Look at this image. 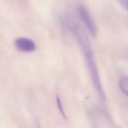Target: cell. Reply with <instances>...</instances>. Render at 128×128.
<instances>
[{
    "label": "cell",
    "mask_w": 128,
    "mask_h": 128,
    "mask_svg": "<svg viewBox=\"0 0 128 128\" xmlns=\"http://www.w3.org/2000/svg\"><path fill=\"white\" fill-rule=\"evenodd\" d=\"M75 34L77 37V39L82 48V52L84 54V58L86 59V62L87 64L88 71L92 78V80L93 82L94 88L98 94L100 98L103 101H106V95L104 91V88L101 85L100 82V78L99 76L98 67L95 62V59L94 57L93 51L92 49V46L90 45V42L88 40L87 36H86L83 30L80 28L79 26H75L74 27Z\"/></svg>",
    "instance_id": "6da1fadb"
},
{
    "label": "cell",
    "mask_w": 128,
    "mask_h": 128,
    "mask_svg": "<svg viewBox=\"0 0 128 128\" xmlns=\"http://www.w3.org/2000/svg\"><path fill=\"white\" fill-rule=\"evenodd\" d=\"M56 104H57V106H58V108L62 114V116L64 117V119H67L66 118V114H65V112L64 110V108H63V106H62V100L59 98V96H56Z\"/></svg>",
    "instance_id": "5b68a950"
},
{
    "label": "cell",
    "mask_w": 128,
    "mask_h": 128,
    "mask_svg": "<svg viewBox=\"0 0 128 128\" xmlns=\"http://www.w3.org/2000/svg\"><path fill=\"white\" fill-rule=\"evenodd\" d=\"M77 10H78V14H79L82 21L83 22L85 26L87 27L88 32L93 36H96L97 31H98L97 26H96V24H95L94 20L92 19L91 14H89L88 10L83 5H80L78 7Z\"/></svg>",
    "instance_id": "7a4b0ae2"
},
{
    "label": "cell",
    "mask_w": 128,
    "mask_h": 128,
    "mask_svg": "<svg viewBox=\"0 0 128 128\" xmlns=\"http://www.w3.org/2000/svg\"><path fill=\"white\" fill-rule=\"evenodd\" d=\"M14 44L17 50L24 52H31L36 50L35 43L27 38H18L16 39Z\"/></svg>",
    "instance_id": "3957f363"
},
{
    "label": "cell",
    "mask_w": 128,
    "mask_h": 128,
    "mask_svg": "<svg viewBox=\"0 0 128 128\" xmlns=\"http://www.w3.org/2000/svg\"><path fill=\"white\" fill-rule=\"evenodd\" d=\"M118 2L126 10H128V0H118Z\"/></svg>",
    "instance_id": "8992f818"
},
{
    "label": "cell",
    "mask_w": 128,
    "mask_h": 128,
    "mask_svg": "<svg viewBox=\"0 0 128 128\" xmlns=\"http://www.w3.org/2000/svg\"><path fill=\"white\" fill-rule=\"evenodd\" d=\"M119 87L122 90V92L127 96L128 92V78L127 77H122L121 78L119 81Z\"/></svg>",
    "instance_id": "277c9868"
}]
</instances>
